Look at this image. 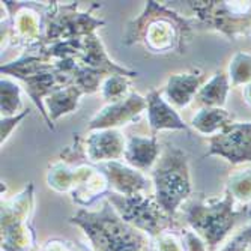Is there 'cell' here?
<instances>
[{"mask_svg":"<svg viewBox=\"0 0 251 251\" xmlns=\"http://www.w3.org/2000/svg\"><path fill=\"white\" fill-rule=\"evenodd\" d=\"M230 116L224 110L220 108H203L193 119V126L201 134H211L217 129H224L229 122Z\"/></svg>","mask_w":251,"mask_h":251,"instance_id":"obj_17","label":"cell"},{"mask_svg":"<svg viewBox=\"0 0 251 251\" xmlns=\"http://www.w3.org/2000/svg\"><path fill=\"white\" fill-rule=\"evenodd\" d=\"M230 203L226 200L220 204L193 203L185 208L184 214L187 223L196 232L204 236L211 247H214L233 224V214H230Z\"/></svg>","mask_w":251,"mask_h":251,"instance_id":"obj_7","label":"cell"},{"mask_svg":"<svg viewBox=\"0 0 251 251\" xmlns=\"http://www.w3.org/2000/svg\"><path fill=\"white\" fill-rule=\"evenodd\" d=\"M107 200L126 223L153 239L173 229L172 217L159 206L155 199L146 194L122 196L110 191L107 194Z\"/></svg>","mask_w":251,"mask_h":251,"instance_id":"obj_4","label":"cell"},{"mask_svg":"<svg viewBox=\"0 0 251 251\" xmlns=\"http://www.w3.org/2000/svg\"><path fill=\"white\" fill-rule=\"evenodd\" d=\"M129 90V81L125 75H110L105 78L101 87V95L105 101L118 102L125 100Z\"/></svg>","mask_w":251,"mask_h":251,"instance_id":"obj_19","label":"cell"},{"mask_svg":"<svg viewBox=\"0 0 251 251\" xmlns=\"http://www.w3.org/2000/svg\"><path fill=\"white\" fill-rule=\"evenodd\" d=\"M201 80L203 73L200 70H196L188 74L172 75L166 86L167 101L176 108H184L199 94V86Z\"/></svg>","mask_w":251,"mask_h":251,"instance_id":"obj_15","label":"cell"},{"mask_svg":"<svg viewBox=\"0 0 251 251\" xmlns=\"http://www.w3.org/2000/svg\"><path fill=\"white\" fill-rule=\"evenodd\" d=\"M29 115V110H25L23 113H20V115L17 116H12V118H2V143L8 139V135L11 134L12 128L20 122L25 119V116Z\"/></svg>","mask_w":251,"mask_h":251,"instance_id":"obj_23","label":"cell"},{"mask_svg":"<svg viewBox=\"0 0 251 251\" xmlns=\"http://www.w3.org/2000/svg\"><path fill=\"white\" fill-rule=\"evenodd\" d=\"M81 95L83 92L77 86H66V87L56 90V92H53L50 97L44 100V104L47 105V115L53 128H54L56 119L77 108V104Z\"/></svg>","mask_w":251,"mask_h":251,"instance_id":"obj_16","label":"cell"},{"mask_svg":"<svg viewBox=\"0 0 251 251\" xmlns=\"http://www.w3.org/2000/svg\"><path fill=\"white\" fill-rule=\"evenodd\" d=\"M191 21L164 5L148 2L145 11L128 26L124 44H143L152 53H185L191 38Z\"/></svg>","mask_w":251,"mask_h":251,"instance_id":"obj_1","label":"cell"},{"mask_svg":"<svg viewBox=\"0 0 251 251\" xmlns=\"http://www.w3.org/2000/svg\"><path fill=\"white\" fill-rule=\"evenodd\" d=\"M33 185L29 184L9 201L2 203V251H32L35 232L30 223Z\"/></svg>","mask_w":251,"mask_h":251,"instance_id":"obj_5","label":"cell"},{"mask_svg":"<svg viewBox=\"0 0 251 251\" xmlns=\"http://www.w3.org/2000/svg\"><path fill=\"white\" fill-rule=\"evenodd\" d=\"M71 223L84 230L94 251H153L151 236L126 223L108 200L95 212L78 209Z\"/></svg>","mask_w":251,"mask_h":251,"instance_id":"obj_2","label":"cell"},{"mask_svg":"<svg viewBox=\"0 0 251 251\" xmlns=\"http://www.w3.org/2000/svg\"><path fill=\"white\" fill-rule=\"evenodd\" d=\"M5 6L12 14V33L17 44H26L30 49L44 41L45 20L44 12H39L41 6L14 2H5Z\"/></svg>","mask_w":251,"mask_h":251,"instance_id":"obj_9","label":"cell"},{"mask_svg":"<svg viewBox=\"0 0 251 251\" xmlns=\"http://www.w3.org/2000/svg\"><path fill=\"white\" fill-rule=\"evenodd\" d=\"M77 6L78 3L57 5V2H53L47 8H44L45 35L41 44L49 45L56 42L81 39L94 33L98 26L104 25L102 20L94 18L89 12H77Z\"/></svg>","mask_w":251,"mask_h":251,"instance_id":"obj_6","label":"cell"},{"mask_svg":"<svg viewBox=\"0 0 251 251\" xmlns=\"http://www.w3.org/2000/svg\"><path fill=\"white\" fill-rule=\"evenodd\" d=\"M227 89H229V86H227L226 75L223 73H218V74H215V77L206 86H203L199 90L197 98L203 104H206L209 107H214V108H218L226 101Z\"/></svg>","mask_w":251,"mask_h":251,"instance_id":"obj_18","label":"cell"},{"mask_svg":"<svg viewBox=\"0 0 251 251\" xmlns=\"http://www.w3.org/2000/svg\"><path fill=\"white\" fill-rule=\"evenodd\" d=\"M146 101L149 125L153 135L163 129H188L185 122L177 115L176 108L167 102L158 90H151L146 97Z\"/></svg>","mask_w":251,"mask_h":251,"instance_id":"obj_13","label":"cell"},{"mask_svg":"<svg viewBox=\"0 0 251 251\" xmlns=\"http://www.w3.org/2000/svg\"><path fill=\"white\" fill-rule=\"evenodd\" d=\"M84 155L90 161H119L125 155V139L118 129H98L83 142Z\"/></svg>","mask_w":251,"mask_h":251,"instance_id":"obj_12","label":"cell"},{"mask_svg":"<svg viewBox=\"0 0 251 251\" xmlns=\"http://www.w3.org/2000/svg\"><path fill=\"white\" fill-rule=\"evenodd\" d=\"M208 155L226 156L230 163L251 161V124L227 125L221 134L209 139Z\"/></svg>","mask_w":251,"mask_h":251,"instance_id":"obj_8","label":"cell"},{"mask_svg":"<svg viewBox=\"0 0 251 251\" xmlns=\"http://www.w3.org/2000/svg\"><path fill=\"white\" fill-rule=\"evenodd\" d=\"M41 251H89L86 247L80 244H74L71 241H62V239H53L44 245Z\"/></svg>","mask_w":251,"mask_h":251,"instance_id":"obj_21","label":"cell"},{"mask_svg":"<svg viewBox=\"0 0 251 251\" xmlns=\"http://www.w3.org/2000/svg\"><path fill=\"white\" fill-rule=\"evenodd\" d=\"M20 107V87L9 80H2V118H12Z\"/></svg>","mask_w":251,"mask_h":251,"instance_id":"obj_20","label":"cell"},{"mask_svg":"<svg viewBox=\"0 0 251 251\" xmlns=\"http://www.w3.org/2000/svg\"><path fill=\"white\" fill-rule=\"evenodd\" d=\"M108 179L111 191L122 196H135L149 191L151 182L143 172L125 166L121 161H107L97 166Z\"/></svg>","mask_w":251,"mask_h":251,"instance_id":"obj_11","label":"cell"},{"mask_svg":"<svg viewBox=\"0 0 251 251\" xmlns=\"http://www.w3.org/2000/svg\"><path fill=\"white\" fill-rule=\"evenodd\" d=\"M155 200L170 217H173L190 193V173L187 155L177 148L167 146L156 159L152 170Z\"/></svg>","mask_w":251,"mask_h":251,"instance_id":"obj_3","label":"cell"},{"mask_svg":"<svg viewBox=\"0 0 251 251\" xmlns=\"http://www.w3.org/2000/svg\"><path fill=\"white\" fill-rule=\"evenodd\" d=\"M158 156H159V145L156 135L153 134L151 137L132 135L128 139L124 158L131 167L140 172H146L152 169V166H155Z\"/></svg>","mask_w":251,"mask_h":251,"instance_id":"obj_14","label":"cell"},{"mask_svg":"<svg viewBox=\"0 0 251 251\" xmlns=\"http://www.w3.org/2000/svg\"><path fill=\"white\" fill-rule=\"evenodd\" d=\"M180 238H182V244H184V248H185L187 251H204L203 242H201V241L199 239V236L194 235L193 232L182 230Z\"/></svg>","mask_w":251,"mask_h":251,"instance_id":"obj_22","label":"cell"},{"mask_svg":"<svg viewBox=\"0 0 251 251\" xmlns=\"http://www.w3.org/2000/svg\"><path fill=\"white\" fill-rule=\"evenodd\" d=\"M145 110H148L146 97L131 92L125 100L111 102L107 107H104L98 115L89 122L87 129L89 131L116 129V126L135 121L140 116V113Z\"/></svg>","mask_w":251,"mask_h":251,"instance_id":"obj_10","label":"cell"}]
</instances>
